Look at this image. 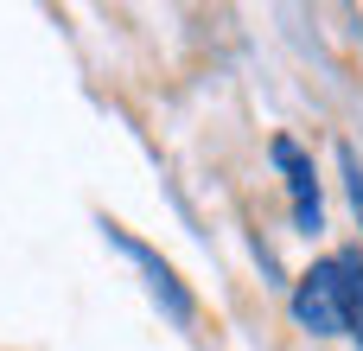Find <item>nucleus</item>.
Masks as SVG:
<instances>
[{"label": "nucleus", "mask_w": 363, "mask_h": 351, "mask_svg": "<svg viewBox=\"0 0 363 351\" xmlns=\"http://www.w3.org/2000/svg\"><path fill=\"white\" fill-rule=\"evenodd\" d=\"M102 237H108V249H121V256H128V262L147 275V294H153V307H160V313H166L179 333H191V326H198V301H191V288L179 281V269H172L166 256H153L140 237H128L121 224H102Z\"/></svg>", "instance_id": "f257e3e1"}, {"label": "nucleus", "mask_w": 363, "mask_h": 351, "mask_svg": "<svg viewBox=\"0 0 363 351\" xmlns=\"http://www.w3.org/2000/svg\"><path fill=\"white\" fill-rule=\"evenodd\" d=\"M268 160L287 173V198H294V230H306V237H319L325 230V198H319V166H313V153L294 141V134H274L268 141Z\"/></svg>", "instance_id": "f03ea898"}, {"label": "nucleus", "mask_w": 363, "mask_h": 351, "mask_svg": "<svg viewBox=\"0 0 363 351\" xmlns=\"http://www.w3.org/2000/svg\"><path fill=\"white\" fill-rule=\"evenodd\" d=\"M287 307H294V326L313 333V339H338V333H345V320H338V269H332V256L313 262V269L294 281Z\"/></svg>", "instance_id": "7ed1b4c3"}, {"label": "nucleus", "mask_w": 363, "mask_h": 351, "mask_svg": "<svg viewBox=\"0 0 363 351\" xmlns=\"http://www.w3.org/2000/svg\"><path fill=\"white\" fill-rule=\"evenodd\" d=\"M332 269H338V320H345V339L363 351V249H338Z\"/></svg>", "instance_id": "20e7f679"}, {"label": "nucleus", "mask_w": 363, "mask_h": 351, "mask_svg": "<svg viewBox=\"0 0 363 351\" xmlns=\"http://www.w3.org/2000/svg\"><path fill=\"white\" fill-rule=\"evenodd\" d=\"M338 173H345V198H351V211H357V230H363V160H357V147H351V141L338 147Z\"/></svg>", "instance_id": "39448f33"}]
</instances>
